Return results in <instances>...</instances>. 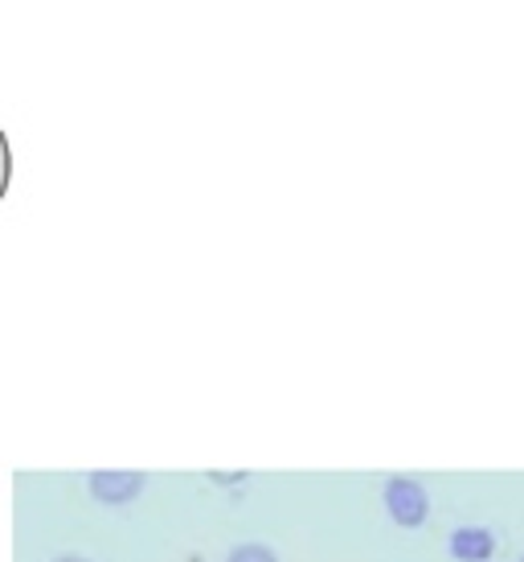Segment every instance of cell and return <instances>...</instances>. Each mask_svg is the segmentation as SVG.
<instances>
[{"instance_id":"obj_3","label":"cell","mask_w":524,"mask_h":562,"mask_svg":"<svg viewBox=\"0 0 524 562\" xmlns=\"http://www.w3.org/2000/svg\"><path fill=\"white\" fill-rule=\"evenodd\" d=\"M492 550H495V538L483 526H463V530L451 533V554L459 562H483L492 559Z\"/></svg>"},{"instance_id":"obj_5","label":"cell","mask_w":524,"mask_h":562,"mask_svg":"<svg viewBox=\"0 0 524 562\" xmlns=\"http://www.w3.org/2000/svg\"><path fill=\"white\" fill-rule=\"evenodd\" d=\"M54 562H82V559H75V554H66V559H54Z\"/></svg>"},{"instance_id":"obj_1","label":"cell","mask_w":524,"mask_h":562,"mask_svg":"<svg viewBox=\"0 0 524 562\" xmlns=\"http://www.w3.org/2000/svg\"><path fill=\"white\" fill-rule=\"evenodd\" d=\"M386 509L394 514L398 526H422L426 521V509H431V501H426V488L410 476H389L386 481Z\"/></svg>"},{"instance_id":"obj_4","label":"cell","mask_w":524,"mask_h":562,"mask_svg":"<svg viewBox=\"0 0 524 562\" xmlns=\"http://www.w3.org/2000/svg\"><path fill=\"white\" fill-rule=\"evenodd\" d=\"M230 562H278L275 554L266 547H259V542H247V547H238L230 554Z\"/></svg>"},{"instance_id":"obj_2","label":"cell","mask_w":524,"mask_h":562,"mask_svg":"<svg viewBox=\"0 0 524 562\" xmlns=\"http://www.w3.org/2000/svg\"><path fill=\"white\" fill-rule=\"evenodd\" d=\"M87 484H91V493L99 501H107V505H124V501L139 497V488H144V472H91Z\"/></svg>"}]
</instances>
